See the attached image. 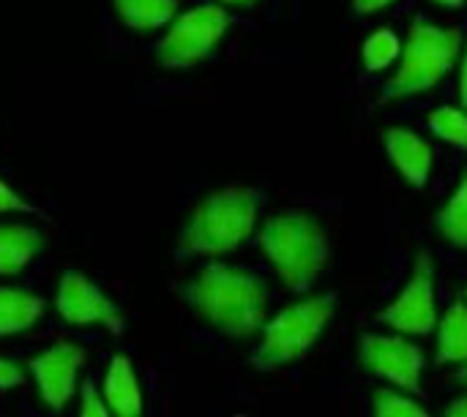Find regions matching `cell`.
Listing matches in <instances>:
<instances>
[{
    "label": "cell",
    "mask_w": 467,
    "mask_h": 417,
    "mask_svg": "<svg viewBox=\"0 0 467 417\" xmlns=\"http://www.w3.org/2000/svg\"><path fill=\"white\" fill-rule=\"evenodd\" d=\"M186 298L208 325L230 339H252L265 322L268 287L260 276L241 268H202L186 287Z\"/></svg>",
    "instance_id": "cell-1"
},
{
    "label": "cell",
    "mask_w": 467,
    "mask_h": 417,
    "mask_svg": "<svg viewBox=\"0 0 467 417\" xmlns=\"http://www.w3.org/2000/svg\"><path fill=\"white\" fill-rule=\"evenodd\" d=\"M260 194L246 186H230L205 197L186 227L178 246L189 257H219L235 251L254 229Z\"/></svg>",
    "instance_id": "cell-2"
},
{
    "label": "cell",
    "mask_w": 467,
    "mask_h": 417,
    "mask_svg": "<svg viewBox=\"0 0 467 417\" xmlns=\"http://www.w3.org/2000/svg\"><path fill=\"white\" fill-rule=\"evenodd\" d=\"M257 243L293 292H306L328 265L326 229L315 216L301 210H290L265 221Z\"/></svg>",
    "instance_id": "cell-3"
},
{
    "label": "cell",
    "mask_w": 467,
    "mask_h": 417,
    "mask_svg": "<svg viewBox=\"0 0 467 417\" xmlns=\"http://www.w3.org/2000/svg\"><path fill=\"white\" fill-rule=\"evenodd\" d=\"M460 46H462V33L457 27H438L424 16H416L408 33L400 71L386 82L380 104L410 98L435 87L454 66Z\"/></svg>",
    "instance_id": "cell-4"
},
{
    "label": "cell",
    "mask_w": 467,
    "mask_h": 417,
    "mask_svg": "<svg viewBox=\"0 0 467 417\" xmlns=\"http://www.w3.org/2000/svg\"><path fill=\"white\" fill-rule=\"evenodd\" d=\"M334 311H337L334 292L287 306L265 325L263 344L252 355V366L260 371H274L304 358L309 347L320 339L326 325L331 322Z\"/></svg>",
    "instance_id": "cell-5"
},
{
    "label": "cell",
    "mask_w": 467,
    "mask_h": 417,
    "mask_svg": "<svg viewBox=\"0 0 467 417\" xmlns=\"http://www.w3.org/2000/svg\"><path fill=\"white\" fill-rule=\"evenodd\" d=\"M230 27V14L222 5H200L181 14L159 44L164 68H192L205 60Z\"/></svg>",
    "instance_id": "cell-6"
},
{
    "label": "cell",
    "mask_w": 467,
    "mask_h": 417,
    "mask_svg": "<svg viewBox=\"0 0 467 417\" xmlns=\"http://www.w3.org/2000/svg\"><path fill=\"white\" fill-rule=\"evenodd\" d=\"M397 333L408 336H430L438 322V309H435V268H432V254L421 251L416 257V268L400 298L380 311L378 317Z\"/></svg>",
    "instance_id": "cell-7"
},
{
    "label": "cell",
    "mask_w": 467,
    "mask_h": 417,
    "mask_svg": "<svg viewBox=\"0 0 467 417\" xmlns=\"http://www.w3.org/2000/svg\"><path fill=\"white\" fill-rule=\"evenodd\" d=\"M358 361L369 374L391 382L394 388L413 393V396L424 393V388H421L424 352L416 344L405 341L402 336L367 333L358 347Z\"/></svg>",
    "instance_id": "cell-8"
},
{
    "label": "cell",
    "mask_w": 467,
    "mask_h": 417,
    "mask_svg": "<svg viewBox=\"0 0 467 417\" xmlns=\"http://www.w3.org/2000/svg\"><path fill=\"white\" fill-rule=\"evenodd\" d=\"M57 314L68 325H104L112 333L123 331V320L115 303L82 273H66L57 284Z\"/></svg>",
    "instance_id": "cell-9"
},
{
    "label": "cell",
    "mask_w": 467,
    "mask_h": 417,
    "mask_svg": "<svg viewBox=\"0 0 467 417\" xmlns=\"http://www.w3.org/2000/svg\"><path fill=\"white\" fill-rule=\"evenodd\" d=\"M85 363V350L77 344H55L30 361V371L38 385V396L49 410H63L77 388V371Z\"/></svg>",
    "instance_id": "cell-10"
},
{
    "label": "cell",
    "mask_w": 467,
    "mask_h": 417,
    "mask_svg": "<svg viewBox=\"0 0 467 417\" xmlns=\"http://www.w3.org/2000/svg\"><path fill=\"white\" fill-rule=\"evenodd\" d=\"M383 145L397 172L416 191H421L432 172V147L416 131H408V128H389L383 134Z\"/></svg>",
    "instance_id": "cell-11"
},
{
    "label": "cell",
    "mask_w": 467,
    "mask_h": 417,
    "mask_svg": "<svg viewBox=\"0 0 467 417\" xmlns=\"http://www.w3.org/2000/svg\"><path fill=\"white\" fill-rule=\"evenodd\" d=\"M104 404L120 417L142 415V391L134 377V366L126 355H115L104 374Z\"/></svg>",
    "instance_id": "cell-12"
},
{
    "label": "cell",
    "mask_w": 467,
    "mask_h": 417,
    "mask_svg": "<svg viewBox=\"0 0 467 417\" xmlns=\"http://www.w3.org/2000/svg\"><path fill=\"white\" fill-rule=\"evenodd\" d=\"M41 249L44 238L38 229L22 224L0 227V276H16Z\"/></svg>",
    "instance_id": "cell-13"
},
{
    "label": "cell",
    "mask_w": 467,
    "mask_h": 417,
    "mask_svg": "<svg viewBox=\"0 0 467 417\" xmlns=\"http://www.w3.org/2000/svg\"><path fill=\"white\" fill-rule=\"evenodd\" d=\"M44 311V300L16 287H0V336L27 331Z\"/></svg>",
    "instance_id": "cell-14"
},
{
    "label": "cell",
    "mask_w": 467,
    "mask_h": 417,
    "mask_svg": "<svg viewBox=\"0 0 467 417\" xmlns=\"http://www.w3.org/2000/svg\"><path fill=\"white\" fill-rule=\"evenodd\" d=\"M112 3L118 16L126 22V27L137 33H148L170 25L178 11V0H112Z\"/></svg>",
    "instance_id": "cell-15"
},
{
    "label": "cell",
    "mask_w": 467,
    "mask_h": 417,
    "mask_svg": "<svg viewBox=\"0 0 467 417\" xmlns=\"http://www.w3.org/2000/svg\"><path fill=\"white\" fill-rule=\"evenodd\" d=\"M467 361V303L457 300L438 331V363H465Z\"/></svg>",
    "instance_id": "cell-16"
},
{
    "label": "cell",
    "mask_w": 467,
    "mask_h": 417,
    "mask_svg": "<svg viewBox=\"0 0 467 417\" xmlns=\"http://www.w3.org/2000/svg\"><path fill=\"white\" fill-rule=\"evenodd\" d=\"M435 227L449 243H454L457 249H467V178L460 183L454 197L438 210Z\"/></svg>",
    "instance_id": "cell-17"
},
{
    "label": "cell",
    "mask_w": 467,
    "mask_h": 417,
    "mask_svg": "<svg viewBox=\"0 0 467 417\" xmlns=\"http://www.w3.org/2000/svg\"><path fill=\"white\" fill-rule=\"evenodd\" d=\"M430 128L435 137H441L443 142L467 150V112L457 107H438L430 115Z\"/></svg>",
    "instance_id": "cell-18"
},
{
    "label": "cell",
    "mask_w": 467,
    "mask_h": 417,
    "mask_svg": "<svg viewBox=\"0 0 467 417\" xmlns=\"http://www.w3.org/2000/svg\"><path fill=\"white\" fill-rule=\"evenodd\" d=\"M400 38L391 30H378L364 41L361 57H364V68L367 71H383L394 63V57L400 55Z\"/></svg>",
    "instance_id": "cell-19"
},
{
    "label": "cell",
    "mask_w": 467,
    "mask_h": 417,
    "mask_svg": "<svg viewBox=\"0 0 467 417\" xmlns=\"http://www.w3.org/2000/svg\"><path fill=\"white\" fill-rule=\"evenodd\" d=\"M375 415L378 417H424L427 410L416 402V399H408V393L402 391H378L375 393Z\"/></svg>",
    "instance_id": "cell-20"
},
{
    "label": "cell",
    "mask_w": 467,
    "mask_h": 417,
    "mask_svg": "<svg viewBox=\"0 0 467 417\" xmlns=\"http://www.w3.org/2000/svg\"><path fill=\"white\" fill-rule=\"evenodd\" d=\"M79 415H85V417L109 415V407L104 404V396L96 391V385H93V382H85V385H82V410H79Z\"/></svg>",
    "instance_id": "cell-21"
},
{
    "label": "cell",
    "mask_w": 467,
    "mask_h": 417,
    "mask_svg": "<svg viewBox=\"0 0 467 417\" xmlns=\"http://www.w3.org/2000/svg\"><path fill=\"white\" fill-rule=\"evenodd\" d=\"M0 213H36V208L27 205L5 180H0Z\"/></svg>",
    "instance_id": "cell-22"
},
{
    "label": "cell",
    "mask_w": 467,
    "mask_h": 417,
    "mask_svg": "<svg viewBox=\"0 0 467 417\" xmlns=\"http://www.w3.org/2000/svg\"><path fill=\"white\" fill-rule=\"evenodd\" d=\"M22 382V371H19V366L16 363H11V361H0V391H5V388H16Z\"/></svg>",
    "instance_id": "cell-23"
},
{
    "label": "cell",
    "mask_w": 467,
    "mask_h": 417,
    "mask_svg": "<svg viewBox=\"0 0 467 417\" xmlns=\"http://www.w3.org/2000/svg\"><path fill=\"white\" fill-rule=\"evenodd\" d=\"M389 3H394V0H353V11L367 16V14H375V11L386 8Z\"/></svg>",
    "instance_id": "cell-24"
},
{
    "label": "cell",
    "mask_w": 467,
    "mask_h": 417,
    "mask_svg": "<svg viewBox=\"0 0 467 417\" xmlns=\"http://www.w3.org/2000/svg\"><path fill=\"white\" fill-rule=\"evenodd\" d=\"M446 415L467 417V396L465 399H457L454 404H449V407H446Z\"/></svg>",
    "instance_id": "cell-25"
},
{
    "label": "cell",
    "mask_w": 467,
    "mask_h": 417,
    "mask_svg": "<svg viewBox=\"0 0 467 417\" xmlns=\"http://www.w3.org/2000/svg\"><path fill=\"white\" fill-rule=\"evenodd\" d=\"M460 98H462V107L467 109V55L462 60V71H460Z\"/></svg>",
    "instance_id": "cell-26"
},
{
    "label": "cell",
    "mask_w": 467,
    "mask_h": 417,
    "mask_svg": "<svg viewBox=\"0 0 467 417\" xmlns=\"http://www.w3.org/2000/svg\"><path fill=\"white\" fill-rule=\"evenodd\" d=\"M432 3H438V5H446V8H460L465 0H432Z\"/></svg>",
    "instance_id": "cell-27"
},
{
    "label": "cell",
    "mask_w": 467,
    "mask_h": 417,
    "mask_svg": "<svg viewBox=\"0 0 467 417\" xmlns=\"http://www.w3.org/2000/svg\"><path fill=\"white\" fill-rule=\"evenodd\" d=\"M219 3H233V5H254L257 0H219Z\"/></svg>",
    "instance_id": "cell-28"
},
{
    "label": "cell",
    "mask_w": 467,
    "mask_h": 417,
    "mask_svg": "<svg viewBox=\"0 0 467 417\" xmlns=\"http://www.w3.org/2000/svg\"><path fill=\"white\" fill-rule=\"evenodd\" d=\"M460 382H462V385H467V361L462 363V369H460Z\"/></svg>",
    "instance_id": "cell-29"
}]
</instances>
